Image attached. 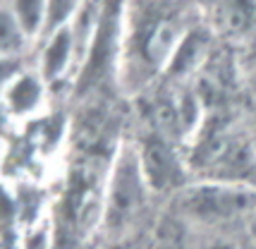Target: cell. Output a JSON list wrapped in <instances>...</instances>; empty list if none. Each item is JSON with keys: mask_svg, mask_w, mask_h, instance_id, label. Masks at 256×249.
I'll use <instances>...</instances> for the list:
<instances>
[{"mask_svg": "<svg viewBox=\"0 0 256 249\" xmlns=\"http://www.w3.org/2000/svg\"><path fill=\"white\" fill-rule=\"evenodd\" d=\"M196 22L184 0H124L120 84L142 89L154 77H163L180 41Z\"/></svg>", "mask_w": 256, "mask_h": 249, "instance_id": "cell-1", "label": "cell"}, {"mask_svg": "<svg viewBox=\"0 0 256 249\" xmlns=\"http://www.w3.org/2000/svg\"><path fill=\"white\" fill-rule=\"evenodd\" d=\"M151 194L154 190L148 187V180L142 170L136 142L120 139L108 163V175L103 187L98 230L106 242L142 232Z\"/></svg>", "mask_w": 256, "mask_h": 249, "instance_id": "cell-2", "label": "cell"}, {"mask_svg": "<svg viewBox=\"0 0 256 249\" xmlns=\"http://www.w3.org/2000/svg\"><path fill=\"white\" fill-rule=\"evenodd\" d=\"M256 208V190L249 184L220 180L190 182L178 192V214L204 228H223L234 220H244Z\"/></svg>", "mask_w": 256, "mask_h": 249, "instance_id": "cell-3", "label": "cell"}, {"mask_svg": "<svg viewBox=\"0 0 256 249\" xmlns=\"http://www.w3.org/2000/svg\"><path fill=\"white\" fill-rule=\"evenodd\" d=\"M136 151H139V160H142V170H144L148 187L154 194L163 192H182L190 180V160L180 151V142L170 139V136L148 130L139 142H136Z\"/></svg>", "mask_w": 256, "mask_h": 249, "instance_id": "cell-4", "label": "cell"}, {"mask_svg": "<svg viewBox=\"0 0 256 249\" xmlns=\"http://www.w3.org/2000/svg\"><path fill=\"white\" fill-rule=\"evenodd\" d=\"M36 72L44 77L48 86H56L67 80H77V48H74V38L70 34L67 24L48 32L41 56H38Z\"/></svg>", "mask_w": 256, "mask_h": 249, "instance_id": "cell-5", "label": "cell"}, {"mask_svg": "<svg viewBox=\"0 0 256 249\" xmlns=\"http://www.w3.org/2000/svg\"><path fill=\"white\" fill-rule=\"evenodd\" d=\"M48 84L38 72L22 70L14 77L2 82V103L5 113L14 120H29L44 108Z\"/></svg>", "mask_w": 256, "mask_h": 249, "instance_id": "cell-6", "label": "cell"}, {"mask_svg": "<svg viewBox=\"0 0 256 249\" xmlns=\"http://www.w3.org/2000/svg\"><path fill=\"white\" fill-rule=\"evenodd\" d=\"M208 58H211V32L199 20L184 34V38L180 41L178 50H175V56L170 58L163 77L182 84L184 80H190L192 74H196V72H201L206 68Z\"/></svg>", "mask_w": 256, "mask_h": 249, "instance_id": "cell-7", "label": "cell"}, {"mask_svg": "<svg viewBox=\"0 0 256 249\" xmlns=\"http://www.w3.org/2000/svg\"><path fill=\"white\" fill-rule=\"evenodd\" d=\"M213 20L223 34L249 38L256 24V0H213Z\"/></svg>", "mask_w": 256, "mask_h": 249, "instance_id": "cell-8", "label": "cell"}, {"mask_svg": "<svg viewBox=\"0 0 256 249\" xmlns=\"http://www.w3.org/2000/svg\"><path fill=\"white\" fill-rule=\"evenodd\" d=\"M5 10L14 17V22L22 26L29 41H36L41 36H48L50 32V0H8Z\"/></svg>", "mask_w": 256, "mask_h": 249, "instance_id": "cell-9", "label": "cell"}, {"mask_svg": "<svg viewBox=\"0 0 256 249\" xmlns=\"http://www.w3.org/2000/svg\"><path fill=\"white\" fill-rule=\"evenodd\" d=\"M151 249H194L192 242L184 235V220L170 216L166 220H160V226L154 230Z\"/></svg>", "mask_w": 256, "mask_h": 249, "instance_id": "cell-10", "label": "cell"}, {"mask_svg": "<svg viewBox=\"0 0 256 249\" xmlns=\"http://www.w3.org/2000/svg\"><path fill=\"white\" fill-rule=\"evenodd\" d=\"M32 44L26 34L22 32V26L14 22L10 12L2 8V58H20L26 46Z\"/></svg>", "mask_w": 256, "mask_h": 249, "instance_id": "cell-11", "label": "cell"}, {"mask_svg": "<svg viewBox=\"0 0 256 249\" xmlns=\"http://www.w3.org/2000/svg\"><path fill=\"white\" fill-rule=\"evenodd\" d=\"M84 0H50V10H53V20H50V32L56 26H62V24L72 17V12L77 10Z\"/></svg>", "mask_w": 256, "mask_h": 249, "instance_id": "cell-12", "label": "cell"}, {"mask_svg": "<svg viewBox=\"0 0 256 249\" xmlns=\"http://www.w3.org/2000/svg\"><path fill=\"white\" fill-rule=\"evenodd\" d=\"M151 240L154 235L144 238V232H136V235H127L120 240H110V242H106L103 249H151Z\"/></svg>", "mask_w": 256, "mask_h": 249, "instance_id": "cell-13", "label": "cell"}, {"mask_svg": "<svg viewBox=\"0 0 256 249\" xmlns=\"http://www.w3.org/2000/svg\"><path fill=\"white\" fill-rule=\"evenodd\" d=\"M192 247L194 249H234V244L228 242L225 238H220V235H211V238H204L199 242H192Z\"/></svg>", "mask_w": 256, "mask_h": 249, "instance_id": "cell-14", "label": "cell"}, {"mask_svg": "<svg viewBox=\"0 0 256 249\" xmlns=\"http://www.w3.org/2000/svg\"><path fill=\"white\" fill-rule=\"evenodd\" d=\"M246 232H249V240H252V244L256 249V208L252 211V216L246 218Z\"/></svg>", "mask_w": 256, "mask_h": 249, "instance_id": "cell-15", "label": "cell"}]
</instances>
